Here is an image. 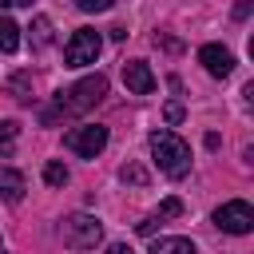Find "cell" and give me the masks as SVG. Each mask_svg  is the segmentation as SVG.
I'll return each instance as SVG.
<instances>
[{"label":"cell","mask_w":254,"mask_h":254,"mask_svg":"<svg viewBox=\"0 0 254 254\" xmlns=\"http://www.w3.org/2000/svg\"><path fill=\"white\" fill-rule=\"evenodd\" d=\"M0 198L4 202H20L24 198V175L20 171H0Z\"/></svg>","instance_id":"9c48e42d"},{"label":"cell","mask_w":254,"mask_h":254,"mask_svg":"<svg viewBox=\"0 0 254 254\" xmlns=\"http://www.w3.org/2000/svg\"><path fill=\"white\" fill-rule=\"evenodd\" d=\"M16 135H20V127H16L12 119H4V123H0V159H12V151H16Z\"/></svg>","instance_id":"4fadbf2b"},{"label":"cell","mask_w":254,"mask_h":254,"mask_svg":"<svg viewBox=\"0 0 254 254\" xmlns=\"http://www.w3.org/2000/svg\"><path fill=\"white\" fill-rule=\"evenodd\" d=\"M111 4H115V0H75L79 12H107Z\"/></svg>","instance_id":"2e32d148"},{"label":"cell","mask_w":254,"mask_h":254,"mask_svg":"<svg viewBox=\"0 0 254 254\" xmlns=\"http://www.w3.org/2000/svg\"><path fill=\"white\" fill-rule=\"evenodd\" d=\"M44 183H48V187H64V183H67V167H64L60 159H52V163L44 167Z\"/></svg>","instance_id":"5bb4252c"},{"label":"cell","mask_w":254,"mask_h":254,"mask_svg":"<svg viewBox=\"0 0 254 254\" xmlns=\"http://www.w3.org/2000/svg\"><path fill=\"white\" fill-rule=\"evenodd\" d=\"M28 32H32V48H36V52L52 44V20H48V16H36Z\"/></svg>","instance_id":"8fae6325"},{"label":"cell","mask_w":254,"mask_h":254,"mask_svg":"<svg viewBox=\"0 0 254 254\" xmlns=\"http://www.w3.org/2000/svg\"><path fill=\"white\" fill-rule=\"evenodd\" d=\"M198 64H202L214 79H226V75L234 71V52L222 48V44H202V48H198Z\"/></svg>","instance_id":"52a82bcc"},{"label":"cell","mask_w":254,"mask_h":254,"mask_svg":"<svg viewBox=\"0 0 254 254\" xmlns=\"http://www.w3.org/2000/svg\"><path fill=\"white\" fill-rule=\"evenodd\" d=\"M60 238H64V246H71V250H91V246L103 238V222H99L95 214L75 210V214H67V218L60 222Z\"/></svg>","instance_id":"3957f363"},{"label":"cell","mask_w":254,"mask_h":254,"mask_svg":"<svg viewBox=\"0 0 254 254\" xmlns=\"http://www.w3.org/2000/svg\"><path fill=\"white\" fill-rule=\"evenodd\" d=\"M64 143H67V151H75V155H83V159H95V155L107 147V127H99V123L71 127V131L64 135Z\"/></svg>","instance_id":"8992f818"},{"label":"cell","mask_w":254,"mask_h":254,"mask_svg":"<svg viewBox=\"0 0 254 254\" xmlns=\"http://www.w3.org/2000/svg\"><path fill=\"white\" fill-rule=\"evenodd\" d=\"M20 4H32V0H0V8H20Z\"/></svg>","instance_id":"44dd1931"},{"label":"cell","mask_w":254,"mask_h":254,"mask_svg":"<svg viewBox=\"0 0 254 254\" xmlns=\"http://www.w3.org/2000/svg\"><path fill=\"white\" fill-rule=\"evenodd\" d=\"M123 179H131V183H147V171H143V167H123Z\"/></svg>","instance_id":"e0dca14e"},{"label":"cell","mask_w":254,"mask_h":254,"mask_svg":"<svg viewBox=\"0 0 254 254\" xmlns=\"http://www.w3.org/2000/svg\"><path fill=\"white\" fill-rule=\"evenodd\" d=\"M246 12H250V0H238V8H234V16H238V20H242V16H246Z\"/></svg>","instance_id":"ffe728a7"},{"label":"cell","mask_w":254,"mask_h":254,"mask_svg":"<svg viewBox=\"0 0 254 254\" xmlns=\"http://www.w3.org/2000/svg\"><path fill=\"white\" fill-rule=\"evenodd\" d=\"M214 226L226 234H250L254 230V206L246 198H230L214 210Z\"/></svg>","instance_id":"5b68a950"},{"label":"cell","mask_w":254,"mask_h":254,"mask_svg":"<svg viewBox=\"0 0 254 254\" xmlns=\"http://www.w3.org/2000/svg\"><path fill=\"white\" fill-rule=\"evenodd\" d=\"M175 214H183V202H179V198H167V202L155 210V218H159V222H163V218H175Z\"/></svg>","instance_id":"9a60e30c"},{"label":"cell","mask_w":254,"mask_h":254,"mask_svg":"<svg viewBox=\"0 0 254 254\" xmlns=\"http://www.w3.org/2000/svg\"><path fill=\"white\" fill-rule=\"evenodd\" d=\"M16 48H20V28L8 16H0V52H16Z\"/></svg>","instance_id":"7c38bea8"},{"label":"cell","mask_w":254,"mask_h":254,"mask_svg":"<svg viewBox=\"0 0 254 254\" xmlns=\"http://www.w3.org/2000/svg\"><path fill=\"white\" fill-rule=\"evenodd\" d=\"M107 95V75H87V79H79L75 87H67V91H60L44 111H40V119L44 123H56V119H67V115H83V111H91L99 99Z\"/></svg>","instance_id":"6da1fadb"},{"label":"cell","mask_w":254,"mask_h":254,"mask_svg":"<svg viewBox=\"0 0 254 254\" xmlns=\"http://www.w3.org/2000/svg\"><path fill=\"white\" fill-rule=\"evenodd\" d=\"M107 254H135L127 242H115V246H107Z\"/></svg>","instance_id":"d6986e66"},{"label":"cell","mask_w":254,"mask_h":254,"mask_svg":"<svg viewBox=\"0 0 254 254\" xmlns=\"http://www.w3.org/2000/svg\"><path fill=\"white\" fill-rule=\"evenodd\" d=\"M99 48H103V40L95 28H75L67 48H64V60H67V67H87V64H95Z\"/></svg>","instance_id":"277c9868"},{"label":"cell","mask_w":254,"mask_h":254,"mask_svg":"<svg viewBox=\"0 0 254 254\" xmlns=\"http://www.w3.org/2000/svg\"><path fill=\"white\" fill-rule=\"evenodd\" d=\"M183 119V107L179 103H167V123H179Z\"/></svg>","instance_id":"ac0fdd59"},{"label":"cell","mask_w":254,"mask_h":254,"mask_svg":"<svg viewBox=\"0 0 254 254\" xmlns=\"http://www.w3.org/2000/svg\"><path fill=\"white\" fill-rule=\"evenodd\" d=\"M151 155H155L159 171L171 179H183L190 171V147L175 131H151Z\"/></svg>","instance_id":"7a4b0ae2"},{"label":"cell","mask_w":254,"mask_h":254,"mask_svg":"<svg viewBox=\"0 0 254 254\" xmlns=\"http://www.w3.org/2000/svg\"><path fill=\"white\" fill-rule=\"evenodd\" d=\"M151 254H198V246L190 238H155Z\"/></svg>","instance_id":"30bf717a"},{"label":"cell","mask_w":254,"mask_h":254,"mask_svg":"<svg viewBox=\"0 0 254 254\" xmlns=\"http://www.w3.org/2000/svg\"><path fill=\"white\" fill-rule=\"evenodd\" d=\"M123 83L131 95H151L155 91V71L147 67V60H127L123 64Z\"/></svg>","instance_id":"ba28073f"}]
</instances>
